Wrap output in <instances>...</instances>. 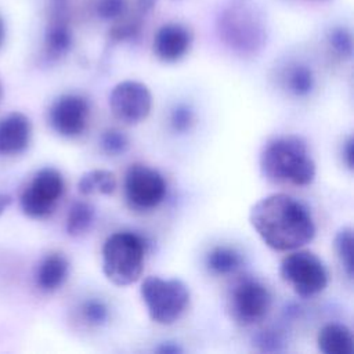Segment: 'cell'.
<instances>
[{
	"instance_id": "6da1fadb",
	"label": "cell",
	"mask_w": 354,
	"mask_h": 354,
	"mask_svg": "<svg viewBox=\"0 0 354 354\" xmlns=\"http://www.w3.org/2000/svg\"><path fill=\"white\" fill-rule=\"evenodd\" d=\"M249 221L260 239L277 252L300 249L315 236V224L308 209L282 192L259 199L250 207Z\"/></svg>"
},
{
	"instance_id": "7a4b0ae2",
	"label": "cell",
	"mask_w": 354,
	"mask_h": 354,
	"mask_svg": "<svg viewBox=\"0 0 354 354\" xmlns=\"http://www.w3.org/2000/svg\"><path fill=\"white\" fill-rule=\"evenodd\" d=\"M261 174L275 184L310 185L317 174L307 142L295 134L277 136L268 140L259 156Z\"/></svg>"
},
{
	"instance_id": "3957f363",
	"label": "cell",
	"mask_w": 354,
	"mask_h": 354,
	"mask_svg": "<svg viewBox=\"0 0 354 354\" xmlns=\"http://www.w3.org/2000/svg\"><path fill=\"white\" fill-rule=\"evenodd\" d=\"M220 40L234 53L253 55L266 41V29L257 8L246 0H232L217 17Z\"/></svg>"
},
{
	"instance_id": "277c9868",
	"label": "cell",
	"mask_w": 354,
	"mask_h": 354,
	"mask_svg": "<svg viewBox=\"0 0 354 354\" xmlns=\"http://www.w3.org/2000/svg\"><path fill=\"white\" fill-rule=\"evenodd\" d=\"M102 272L116 286L138 281L144 268L145 241L136 232L118 231L102 245Z\"/></svg>"
},
{
	"instance_id": "5b68a950",
	"label": "cell",
	"mask_w": 354,
	"mask_h": 354,
	"mask_svg": "<svg viewBox=\"0 0 354 354\" xmlns=\"http://www.w3.org/2000/svg\"><path fill=\"white\" fill-rule=\"evenodd\" d=\"M140 295L149 318L160 325L176 322L189 304V289L177 278L149 275L142 281Z\"/></svg>"
},
{
	"instance_id": "8992f818",
	"label": "cell",
	"mask_w": 354,
	"mask_h": 354,
	"mask_svg": "<svg viewBox=\"0 0 354 354\" xmlns=\"http://www.w3.org/2000/svg\"><path fill=\"white\" fill-rule=\"evenodd\" d=\"M279 277L300 297H313L328 285V272L321 259L310 250H295L279 264Z\"/></svg>"
},
{
	"instance_id": "52a82bcc",
	"label": "cell",
	"mask_w": 354,
	"mask_h": 354,
	"mask_svg": "<svg viewBox=\"0 0 354 354\" xmlns=\"http://www.w3.org/2000/svg\"><path fill=\"white\" fill-rule=\"evenodd\" d=\"M272 297L268 288L259 279L246 277L239 279L230 290L227 311L239 325H253L266 318L271 308Z\"/></svg>"
},
{
	"instance_id": "ba28073f",
	"label": "cell",
	"mask_w": 354,
	"mask_h": 354,
	"mask_svg": "<svg viewBox=\"0 0 354 354\" xmlns=\"http://www.w3.org/2000/svg\"><path fill=\"white\" fill-rule=\"evenodd\" d=\"M64 177L57 169H40L21 194L19 205L22 212L30 218L50 216L64 194Z\"/></svg>"
},
{
	"instance_id": "9c48e42d",
	"label": "cell",
	"mask_w": 354,
	"mask_h": 354,
	"mask_svg": "<svg viewBox=\"0 0 354 354\" xmlns=\"http://www.w3.org/2000/svg\"><path fill=\"white\" fill-rule=\"evenodd\" d=\"M112 115L124 124L145 120L152 108V94L147 84L137 80L119 82L108 98Z\"/></svg>"
},
{
	"instance_id": "30bf717a",
	"label": "cell",
	"mask_w": 354,
	"mask_h": 354,
	"mask_svg": "<svg viewBox=\"0 0 354 354\" xmlns=\"http://www.w3.org/2000/svg\"><path fill=\"white\" fill-rule=\"evenodd\" d=\"M124 194L133 207L153 209L165 199L166 183L158 170L142 163H134L124 174Z\"/></svg>"
},
{
	"instance_id": "8fae6325",
	"label": "cell",
	"mask_w": 354,
	"mask_h": 354,
	"mask_svg": "<svg viewBox=\"0 0 354 354\" xmlns=\"http://www.w3.org/2000/svg\"><path fill=\"white\" fill-rule=\"evenodd\" d=\"M90 106L79 94L68 93L59 95L48 109V122L53 130L62 137L80 136L88 120Z\"/></svg>"
},
{
	"instance_id": "7c38bea8",
	"label": "cell",
	"mask_w": 354,
	"mask_h": 354,
	"mask_svg": "<svg viewBox=\"0 0 354 354\" xmlns=\"http://www.w3.org/2000/svg\"><path fill=\"white\" fill-rule=\"evenodd\" d=\"M192 35L189 29L177 22L162 25L153 37V53L163 62H176L189 50Z\"/></svg>"
},
{
	"instance_id": "4fadbf2b",
	"label": "cell",
	"mask_w": 354,
	"mask_h": 354,
	"mask_svg": "<svg viewBox=\"0 0 354 354\" xmlns=\"http://www.w3.org/2000/svg\"><path fill=\"white\" fill-rule=\"evenodd\" d=\"M32 138L30 119L22 112H11L0 119V156L22 153Z\"/></svg>"
},
{
	"instance_id": "5bb4252c",
	"label": "cell",
	"mask_w": 354,
	"mask_h": 354,
	"mask_svg": "<svg viewBox=\"0 0 354 354\" xmlns=\"http://www.w3.org/2000/svg\"><path fill=\"white\" fill-rule=\"evenodd\" d=\"M72 43V30L62 17V8H55L44 32V54L51 61L59 59L69 53Z\"/></svg>"
},
{
	"instance_id": "9a60e30c",
	"label": "cell",
	"mask_w": 354,
	"mask_h": 354,
	"mask_svg": "<svg viewBox=\"0 0 354 354\" xmlns=\"http://www.w3.org/2000/svg\"><path fill=\"white\" fill-rule=\"evenodd\" d=\"M69 274V261L61 253H48L36 271V285L43 292H54L64 285Z\"/></svg>"
},
{
	"instance_id": "2e32d148",
	"label": "cell",
	"mask_w": 354,
	"mask_h": 354,
	"mask_svg": "<svg viewBox=\"0 0 354 354\" xmlns=\"http://www.w3.org/2000/svg\"><path fill=\"white\" fill-rule=\"evenodd\" d=\"M318 350L324 354H353L354 340L351 330L337 322L324 325L317 336Z\"/></svg>"
},
{
	"instance_id": "e0dca14e",
	"label": "cell",
	"mask_w": 354,
	"mask_h": 354,
	"mask_svg": "<svg viewBox=\"0 0 354 354\" xmlns=\"http://www.w3.org/2000/svg\"><path fill=\"white\" fill-rule=\"evenodd\" d=\"M116 177L105 169H93L83 173L77 183V189L82 195H111L116 188Z\"/></svg>"
},
{
	"instance_id": "ac0fdd59",
	"label": "cell",
	"mask_w": 354,
	"mask_h": 354,
	"mask_svg": "<svg viewBox=\"0 0 354 354\" xmlns=\"http://www.w3.org/2000/svg\"><path fill=\"white\" fill-rule=\"evenodd\" d=\"M242 263L241 254L230 246H214L206 254V267L216 275L235 272Z\"/></svg>"
},
{
	"instance_id": "d6986e66",
	"label": "cell",
	"mask_w": 354,
	"mask_h": 354,
	"mask_svg": "<svg viewBox=\"0 0 354 354\" xmlns=\"http://www.w3.org/2000/svg\"><path fill=\"white\" fill-rule=\"evenodd\" d=\"M94 206L84 201H76L69 207L66 216V232L72 236H79L87 232L94 221Z\"/></svg>"
},
{
	"instance_id": "ffe728a7",
	"label": "cell",
	"mask_w": 354,
	"mask_h": 354,
	"mask_svg": "<svg viewBox=\"0 0 354 354\" xmlns=\"http://www.w3.org/2000/svg\"><path fill=\"white\" fill-rule=\"evenodd\" d=\"M286 83L292 94L296 97H307L314 88L315 77L307 65L297 64L289 69Z\"/></svg>"
},
{
	"instance_id": "44dd1931",
	"label": "cell",
	"mask_w": 354,
	"mask_h": 354,
	"mask_svg": "<svg viewBox=\"0 0 354 354\" xmlns=\"http://www.w3.org/2000/svg\"><path fill=\"white\" fill-rule=\"evenodd\" d=\"M336 256L348 278L353 277V228L342 227L333 239Z\"/></svg>"
},
{
	"instance_id": "7402d4cb",
	"label": "cell",
	"mask_w": 354,
	"mask_h": 354,
	"mask_svg": "<svg viewBox=\"0 0 354 354\" xmlns=\"http://www.w3.org/2000/svg\"><path fill=\"white\" fill-rule=\"evenodd\" d=\"M100 144H101L102 151L111 156H118V155L124 153L130 145L127 136L118 129L105 130L101 134Z\"/></svg>"
},
{
	"instance_id": "603a6c76",
	"label": "cell",
	"mask_w": 354,
	"mask_h": 354,
	"mask_svg": "<svg viewBox=\"0 0 354 354\" xmlns=\"http://www.w3.org/2000/svg\"><path fill=\"white\" fill-rule=\"evenodd\" d=\"M328 43L330 48L342 58H351L353 55V37L351 33L342 26L330 29L328 33Z\"/></svg>"
},
{
	"instance_id": "cb8c5ba5",
	"label": "cell",
	"mask_w": 354,
	"mask_h": 354,
	"mask_svg": "<svg viewBox=\"0 0 354 354\" xmlns=\"http://www.w3.org/2000/svg\"><path fill=\"white\" fill-rule=\"evenodd\" d=\"M253 344L257 347V350L263 353H277L283 348L285 339L279 330L268 328V329L260 330L254 336Z\"/></svg>"
},
{
	"instance_id": "d4e9b609",
	"label": "cell",
	"mask_w": 354,
	"mask_h": 354,
	"mask_svg": "<svg viewBox=\"0 0 354 354\" xmlns=\"http://www.w3.org/2000/svg\"><path fill=\"white\" fill-rule=\"evenodd\" d=\"M82 315L84 321L88 322L90 325L100 326L106 322L109 313L104 301L97 299H90L82 304Z\"/></svg>"
},
{
	"instance_id": "484cf974",
	"label": "cell",
	"mask_w": 354,
	"mask_h": 354,
	"mask_svg": "<svg viewBox=\"0 0 354 354\" xmlns=\"http://www.w3.org/2000/svg\"><path fill=\"white\" fill-rule=\"evenodd\" d=\"M195 115L187 104H177L170 112V126L177 133H185L194 124Z\"/></svg>"
},
{
	"instance_id": "4316f807",
	"label": "cell",
	"mask_w": 354,
	"mask_h": 354,
	"mask_svg": "<svg viewBox=\"0 0 354 354\" xmlns=\"http://www.w3.org/2000/svg\"><path fill=\"white\" fill-rule=\"evenodd\" d=\"M127 10L126 0H97L95 12L104 21L120 18Z\"/></svg>"
},
{
	"instance_id": "83f0119b",
	"label": "cell",
	"mask_w": 354,
	"mask_h": 354,
	"mask_svg": "<svg viewBox=\"0 0 354 354\" xmlns=\"http://www.w3.org/2000/svg\"><path fill=\"white\" fill-rule=\"evenodd\" d=\"M137 32L136 25H122V26H113L111 30V37L115 40H126L131 39Z\"/></svg>"
},
{
	"instance_id": "f1b7e54d",
	"label": "cell",
	"mask_w": 354,
	"mask_h": 354,
	"mask_svg": "<svg viewBox=\"0 0 354 354\" xmlns=\"http://www.w3.org/2000/svg\"><path fill=\"white\" fill-rule=\"evenodd\" d=\"M342 153H343V160H344L346 166L350 170H353V166H354V141H353L351 136L344 141L343 148H342Z\"/></svg>"
},
{
	"instance_id": "f546056e",
	"label": "cell",
	"mask_w": 354,
	"mask_h": 354,
	"mask_svg": "<svg viewBox=\"0 0 354 354\" xmlns=\"http://www.w3.org/2000/svg\"><path fill=\"white\" fill-rule=\"evenodd\" d=\"M156 351H159L162 354H177V353H181L183 348L178 344L173 343V342H166V343H162L156 348Z\"/></svg>"
},
{
	"instance_id": "4dcf8cb0",
	"label": "cell",
	"mask_w": 354,
	"mask_h": 354,
	"mask_svg": "<svg viewBox=\"0 0 354 354\" xmlns=\"http://www.w3.org/2000/svg\"><path fill=\"white\" fill-rule=\"evenodd\" d=\"M12 199L8 194H4V192H0V216L6 212V209L11 205Z\"/></svg>"
},
{
	"instance_id": "1f68e13d",
	"label": "cell",
	"mask_w": 354,
	"mask_h": 354,
	"mask_svg": "<svg viewBox=\"0 0 354 354\" xmlns=\"http://www.w3.org/2000/svg\"><path fill=\"white\" fill-rule=\"evenodd\" d=\"M4 37H6V25H4L3 18L0 17V47H1L3 43H4Z\"/></svg>"
},
{
	"instance_id": "d6a6232c",
	"label": "cell",
	"mask_w": 354,
	"mask_h": 354,
	"mask_svg": "<svg viewBox=\"0 0 354 354\" xmlns=\"http://www.w3.org/2000/svg\"><path fill=\"white\" fill-rule=\"evenodd\" d=\"M68 0H53V4L55 8H64V6L66 4Z\"/></svg>"
},
{
	"instance_id": "836d02e7",
	"label": "cell",
	"mask_w": 354,
	"mask_h": 354,
	"mask_svg": "<svg viewBox=\"0 0 354 354\" xmlns=\"http://www.w3.org/2000/svg\"><path fill=\"white\" fill-rule=\"evenodd\" d=\"M1 97H3V86H1V82H0V101H1Z\"/></svg>"
},
{
	"instance_id": "e575fe53",
	"label": "cell",
	"mask_w": 354,
	"mask_h": 354,
	"mask_svg": "<svg viewBox=\"0 0 354 354\" xmlns=\"http://www.w3.org/2000/svg\"><path fill=\"white\" fill-rule=\"evenodd\" d=\"M315 1H326V0H315Z\"/></svg>"
}]
</instances>
